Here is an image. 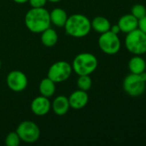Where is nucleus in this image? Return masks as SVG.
I'll return each instance as SVG.
<instances>
[{"label":"nucleus","instance_id":"f257e3e1","mask_svg":"<svg viewBox=\"0 0 146 146\" xmlns=\"http://www.w3.org/2000/svg\"><path fill=\"white\" fill-rule=\"evenodd\" d=\"M24 22L27 28L34 33H41L50 27V13L43 8H32L25 15Z\"/></svg>","mask_w":146,"mask_h":146},{"label":"nucleus","instance_id":"f03ea898","mask_svg":"<svg viewBox=\"0 0 146 146\" xmlns=\"http://www.w3.org/2000/svg\"><path fill=\"white\" fill-rule=\"evenodd\" d=\"M65 32L73 38H83L87 36L91 30V21L84 15L74 14L68 16L65 25Z\"/></svg>","mask_w":146,"mask_h":146},{"label":"nucleus","instance_id":"7ed1b4c3","mask_svg":"<svg viewBox=\"0 0 146 146\" xmlns=\"http://www.w3.org/2000/svg\"><path fill=\"white\" fill-rule=\"evenodd\" d=\"M98 66V60L95 55L83 52L75 56L72 61V71L79 75H90Z\"/></svg>","mask_w":146,"mask_h":146},{"label":"nucleus","instance_id":"20e7f679","mask_svg":"<svg viewBox=\"0 0 146 146\" xmlns=\"http://www.w3.org/2000/svg\"><path fill=\"white\" fill-rule=\"evenodd\" d=\"M125 45L127 50L134 55L141 56L146 53V34L137 28L126 33Z\"/></svg>","mask_w":146,"mask_h":146},{"label":"nucleus","instance_id":"39448f33","mask_svg":"<svg viewBox=\"0 0 146 146\" xmlns=\"http://www.w3.org/2000/svg\"><path fill=\"white\" fill-rule=\"evenodd\" d=\"M15 132L19 135L21 141L28 144L35 143L40 137V130L38 125L31 121H24L21 122Z\"/></svg>","mask_w":146,"mask_h":146},{"label":"nucleus","instance_id":"423d86ee","mask_svg":"<svg viewBox=\"0 0 146 146\" xmlns=\"http://www.w3.org/2000/svg\"><path fill=\"white\" fill-rule=\"evenodd\" d=\"M98 45L103 53L107 55H115L120 51L121 43L118 34L109 30L101 34L98 39Z\"/></svg>","mask_w":146,"mask_h":146},{"label":"nucleus","instance_id":"0eeeda50","mask_svg":"<svg viewBox=\"0 0 146 146\" xmlns=\"http://www.w3.org/2000/svg\"><path fill=\"white\" fill-rule=\"evenodd\" d=\"M72 72L71 64L65 61H59L51 65L47 72V77L55 83H61L67 80Z\"/></svg>","mask_w":146,"mask_h":146},{"label":"nucleus","instance_id":"6e6552de","mask_svg":"<svg viewBox=\"0 0 146 146\" xmlns=\"http://www.w3.org/2000/svg\"><path fill=\"white\" fill-rule=\"evenodd\" d=\"M145 84L146 82L141 80L139 74H130L123 81V88L127 95L137 98L144 94L145 91Z\"/></svg>","mask_w":146,"mask_h":146},{"label":"nucleus","instance_id":"1a4fd4ad","mask_svg":"<svg viewBox=\"0 0 146 146\" xmlns=\"http://www.w3.org/2000/svg\"><path fill=\"white\" fill-rule=\"evenodd\" d=\"M27 75L20 70L10 71L6 77V84L9 90L15 92H21L28 86Z\"/></svg>","mask_w":146,"mask_h":146},{"label":"nucleus","instance_id":"9d476101","mask_svg":"<svg viewBox=\"0 0 146 146\" xmlns=\"http://www.w3.org/2000/svg\"><path fill=\"white\" fill-rule=\"evenodd\" d=\"M30 107L34 115L37 116H43L49 113L52 107V103L48 98L40 95L33 99Z\"/></svg>","mask_w":146,"mask_h":146},{"label":"nucleus","instance_id":"9b49d317","mask_svg":"<svg viewBox=\"0 0 146 146\" xmlns=\"http://www.w3.org/2000/svg\"><path fill=\"white\" fill-rule=\"evenodd\" d=\"M70 107L74 110H81L84 108L89 102V95L87 92L82 90L74 91L68 98Z\"/></svg>","mask_w":146,"mask_h":146},{"label":"nucleus","instance_id":"f8f14e48","mask_svg":"<svg viewBox=\"0 0 146 146\" xmlns=\"http://www.w3.org/2000/svg\"><path fill=\"white\" fill-rule=\"evenodd\" d=\"M118 26L120 28V32L128 33L139 27V20L132 14L124 15L120 18Z\"/></svg>","mask_w":146,"mask_h":146},{"label":"nucleus","instance_id":"ddd939ff","mask_svg":"<svg viewBox=\"0 0 146 146\" xmlns=\"http://www.w3.org/2000/svg\"><path fill=\"white\" fill-rule=\"evenodd\" d=\"M70 104L68 98L63 95L58 96L54 98V100L52 103V107L51 109L57 115H65L68 113L70 110Z\"/></svg>","mask_w":146,"mask_h":146},{"label":"nucleus","instance_id":"4468645a","mask_svg":"<svg viewBox=\"0 0 146 146\" xmlns=\"http://www.w3.org/2000/svg\"><path fill=\"white\" fill-rule=\"evenodd\" d=\"M50 13V21L51 24L58 27H64L66 21L68 19L67 13L65 9L61 8H55Z\"/></svg>","mask_w":146,"mask_h":146},{"label":"nucleus","instance_id":"2eb2a0df","mask_svg":"<svg viewBox=\"0 0 146 146\" xmlns=\"http://www.w3.org/2000/svg\"><path fill=\"white\" fill-rule=\"evenodd\" d=\"M39 92L41 96L49 98L52 97L56 92V83L48 77H46L40 82Z\"/></svg>","mask_w":146,"mask_h":146},{"label":"nucleus","instance_id":"dca6fc26","mask_svg":"<svg viewBox=\"0 0 146 146\" xmlns=\"http://www.w3.org/2000/svg\"><path fill=\"white\" fill-rule=\"evenodd\" d=\"M110 27V21L104 16H96L91 21V29L101 34L109 31Z\"/></svg>","mask_w":146,"mask_h":146},{"label":"nucleus","instance_id":"f3484780","mask_svg":"<svg viewBox=\"0 0 146 146\" xmlns=\"http://www.w3.org/2000/svg\"><path fill=\"white\" fill-rule=\"evenodd\" d=\"M128 68L131 71V74H139L145 71L146 62L145 59L140 56L135 55L132 57L128 62Z\"/></svg>","mask_w":146,"mask_h":146},{"label":"nucleus","instance_id":"a211bd4d","mask_svg":"<svg viewBox=\"0 0 146 146\" xmlns=\"http://www.w3.org/2000/svg\"><path fill=\"white\" fill-rule=\"evenodd\" d=\"M58 39H59V36L57 32L51 27H48L47 29H46L41 33V36H40L41 43L46 47L54 46L57 44Z\"/></svg>","mask_w":146,"mask_h":146},{"label":"nucleus","instance_id":"6ab92c4d","mask_svg":"<svg viewBox=\"0 0 146 146\" xmlns=\"http://www.w3.org/2000/svg\"><path fill=\"white\" fill-rule=\"evenodd\" d=\"M77 85L79 90L87 92L92 86V80L89 75H79L77 80Z\"/></svg>","mask_w":146,"mask_h":146},{"label":"nucleus","instance_id":"aec40b11","mask_svg":"<svg viewBox=\"0 0 146 146\" xmlns=\"http://www.w3.org/2000/svg\"><path fill=\"white\" fill-rule=\"evenodd\" d=\"M4 144L7 146H18L21 144V139L16 132H10L6 136Z\"/></svg>","mask_w":146,"mask_h":146},{"label":"nucleus","instance_id":"412c9836","mask_svg":"<svg viewBox=\"0 0 146 146\" xmlns=\"http://www.w3.org/2000/svg\"><path fill=\"white\" fill-rule=\"evenodd\" d=\"M133 16H135L138 20H140L146 15V8L142 4H135L132 8V13Z\"/></svg>","mask_w":146,"mask_h":146},{"label":"nucleus","instance_id":"4be33fe9","mask_svg":"<svg viewBox=\"0 0 146 146\" xmlns=\"http://www.w3.org/2000/svg\"><path fill=\"white\" fill-rule=\"evenodd\" d=\"M47 0H28V3L32 8H43Z\"/></svg>","mask_w":146,"mask_h":146},{"label":"nucleus","instance_id":"5701e85b","mask_svg":"<svg viewBox=\"0 0 146 146\" xmlns=\"http://www.w3.org/2000/svg\"><path fill=\"white\" fill-rule=\"evenodd\" d=\"M139 29H140L143 33L146 34V15L139 20Z\"/></svg>","mask_w":146,"mask_h":146},{"label":"nucleus","instance_id":"b1692460","mask_svg":"<svg viewBox=\"0 0 146 146\" xmlns=\"http://www.w3.org/2000/svg\"><path fill=\"white\" fill-rule=\"evenodd\" d=\"M110 31H111L112 33H115V34H118L119 33H120V27H119V26H118V24H117V25L111 26V27H110Z\"/></svg>","mask_w":146,"mask_h":146},{"label":"nucleus","instance_id":"393cba45","mask_svg":"<svg viewBox=\"0 0 146 146\" xmlns=\"http://www.w3.org/2000/svg\"><path fill=\"white\" fill-rule=\"evenodd\" d=\"M139 75L140 76V78H141V80H144L145 82H146V72L145 71H144L143 73L139 74Z\"/></svg>","mask_w":146,"mask_h":146},{"label":"nucleus","instance_id":"a878e982","mask_svg":"<svg viewBox=\"0 0 146 146\" xmlns=\"http://www.w3.org/2000/svg\"><path fill=\"white\" fill-rule=\"evenodd\" d=\"M13 1L18 4H23V3H26L28 2V0H13Z\"/></svg>","mask_w":146,"mask_h":146},{"label":"nucleus","instance_id":"bb28decb","mask_svg":"<svg viewBox=\"0 0 146 146\" xmlns=\"http://www.w3.org/2000/svg\"><path fill=\"white\" fill-rule=\"evenodd\" d=\"M47 1H49V2H51V3H58V2H59V1H61V0H47Z\"/></svg>","mask_w":146,"mask_h":146},{"label":"nucleus","instance_id":"cd10ccee","mask_svg":"<svg viewBox=\"0 0 146 146\" xmlns=\"http://www.w3.org/2000/svg\"><path fill=\"white\" fill-rule=\"evenodd\" d=\"M1 67H2V62H1V60H0V69H1Z\"/></svg>","mask_w":146,"mask_h":146}]
</instances>
